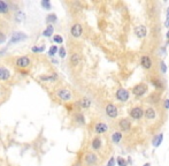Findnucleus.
<instances>
[{
	"mask_svg": "<svg viewBox=\"0 0 169 166\" xmlns=\"http://www.w3.org/2000/svg\"><path fill=\"white\" fill-rule=\"evenodd\" d=\"M144 115H145V118H146L147 120H153V119L155 118L157 113H155V110H154L153 107H148V108H146V110L144 111Z\"/></svg>",
	"mask_w": 169,
	"mask_h": 166,
	"instance_id": "16",
	"label": "nucleus"
},
{
	"mask_svg": "<svg viewBox=\"0 0 169 166\" xmlns=\"http://www.w3.org/2000/svg\"><path fill=\"white\" fill-rule=\"evenodd\" d=\"M143 166H151V163H145Z\"/></svg>",
	"mask_w": 169,
	"mask_h": 166,
	"instance_id": "39",
	"label": "nucleus"
},
{
	"mask_svg": "<svg viewBox=\"0 0 169 166\" xmlns=\"http://www.w3.org/2000/svg\"><path fill=\"white\" fill-rule=\"evenodd\" d=\"M55 96L62 101H69L72 98L71 91L67 88H59L55 90Z\"/></svg>",
	"mask_w": 169,
	"mask_h": 166,
	"instance_id": "1",
	"label": "nucleus"
},
{
	"mask_svg": "<svg viewBox=\"0 0 169 166\" xmlns=\"http://www.w3.org/2000/svg\"><path fill=\"white\" fill-rule=\"evenodd\" d=\"M160 66H161V72L165 74V73L167 72V66H166L165 61H161V63H160Z\"/></svg>",
	"mask_w": 169,
	"mask_h": 166,
	"instance_id": "34",
	"label": "nucleus"
},
{
	"mask_svg": "<svg viewBox=\"0 0 169 166\" xmlns=\"http://www.w3.org/2000/svg\"><path fill=\"white\" fill-rule=\"evenodd\" d=\"M117 165L119 166H128V162H127L124 158L119 157V158H117Z\"/></svg>",
	"mask_w": 169,
	"mask_h": 166,
	"instance_id": "31",
	"label": "nucleus"
},
{
	"mask_svg": "<svg viewBox=\"0 0 169 166\" xmlns=\"http://www.w3.org/2000/svg\"><path fill=\"white\" fill-rule=\"evenodd\" d=\"M129 97H130V92L127 89L121 88V89H119L116 91V98L120 101H127V100L129 99Z\"/></svg>",
	"mask_w": 169,
	"mask_h": 166,
	"instance_id": "7",
	"label": "nucleus"
},
{
	"mask_svg": "<svg viewBox=\"0 0 169 166\" xmlns=\"http://www.w3.org/2000/svg\"><path fill=\"white\" fill-rule=\"evenodd\" d=\"M152 82H153V84H154L155 87H159V88H161V87H162V85H161V83H160V81H155V80H153Z\"/></svg>",
	"mask_w": 169,
	"mask_h": 166,
	"instance_id": "37",
	"label": "nucleus"
},
{
	"mask_svg": "<svg viewBox=\"0 0 169 166\" xmlns=\"http://www.w3.org/2000/svg\"><path fill=\"white\" fill-rule=\"evenodd\" d=\"M66 54H67V52H66V49H65L63 46H61V47L59 49V56H60L61 58H65V57H66Z\"/></svg>",
	"mask_w": 169,
	"mask_h": 166,
	"instance_id": "32",
	"label": "nucleus"
},
{
	"mask_svg": "<svg viewBox=\"0 0 169 166\" xmlns=\"http://www.w3.org/2000/svg\"><path fill=\"white\" fill-rule=\"evenodd\" d=\"M165 27L169 28V7L168 9H167V19H166V22H165Z\"/></svg>",
	"mask_w": 169,
	"mask_h": 166,
	"instance_id": "35",
	"label": "nucleus"
},
{
	"mask_svg": "<svg viewBox=\"0 0 169 166\" xmlns=\"http://www.w3.org/2000/svg\"><path fill=\"white\" fill-rule=\"evenodd\" d=\"M119 127H120V129H121L122 132H129L130 128H131V122H130L129 119H126V118H124V119L120 120Z\"/></svg>",
	"mask_w": 169,
	"mask_h": 166,
	"instance_id": "10",
	"label": "nucleus"
},
{
	"mask_svg": "<svg viewBox=\"0 0 169 166\" xmlns=\"http://www.w3.org/2000/svg\"><path fill=\"white\" fill-rule=\"evenodd\" d=\"M166 37H167V38H169V30L167 31V35H166Z\"/></svg>",
	"mask_w": 169,
	"mask_h": 166,
	"instance_id": "41",
	"label": "nucleus"
},
{
	"mask_svg": "<svg viewBox=\"0 0 169 166\" xmlns=\"http://www.w3.org/2000/svg\"><path fill=\"white\" fill-rule=\"evenodd\" d=\"M24 19H26V14H24L22 10H17L16 14H15V21H17V22H22Z\"/></svg>",
	"mask_w": 169,
	"mask_h": 166,
	"instance_id": "24",
	"label": "nucleus"
},
{
	"mask_svg": "<svg viewBox=\"0 0 169 166\" xmlns=\"http://www.w3.org/2000/svg\"><path fill=\"white\" fill-rule=\"evenodd\" d=\"M97 162H98L97 155H95V153H88V155L85 156V164H86V165L92 166V165H95Z\"/></svg>",
	"mask_w": 169,
	"mask_h": 166,
	"instance_id": "11",
	"label": "nucleus"
},
{
	"mask_svg": "<svg viewBox=\"0 0 169 166\" xmlns=\"http://www.w3.org/2000/svg\"><path fill=\"white\" fill-rule=\"evenodd\" d=\"M31 51L34 52V53H41V52L45 51V45L43 44V45H39V46H34L31 49Z\"/></svg>",
	"mask_w": 169,
	"mask_h": 166,
	"instance_id": "28",
	"label": "nucleus"
},
{
	"mask_svg": "<svg viewBox=\"0 0 169 166\" xmlns=\"http://www.w3.org/2000/svg\"><path fill=\"white\" fill-rule=\"evenodd\" d=\"M78 105L81 106V107H83V108H89L90 106H91V100L89 99V98H82V99L78 100Z\"/></svg>",
	"mask_w": 169,
	"mask_h": 166,
	"instance_id": "20",
	"label": "nucleus"
},
{
	"mask_svg": "<svg viewBox=\"0 0 169 166\" xmlns=\"http://www.w3.org/2000/svg\"><path fill=\"white\" fill-rule=\"evenodd\" d=\"M54 33V27H53V24H48V27L43 31V36H45V37H51L52 35Z\"/></svg>",
	"mask_w": 169,
	"mask_h": 166,
	"instance_id": "22",
	"label": "nucleus"
},
{
	"mask_svg": "<svg viewBox=\"0 0 169 166\" xmlns=\"http://www.w3.org/2000/svg\"><path fill=\"white\" fill-rule=\"evenodd\" d=\"M129 115L135 119V120H138V119H141V117L144 115V111L141 107L139 106H136V107H132L130 111H129Z\"/></svg>",
	"mask_w": 169,
	"mask_h": 166,
	"instance_id": "6",
	"label": "nucleus"
},
{
	"mask_svg": "<svg viewBox=\"0 0 169 166\" xmlns=\"http://www.w3.org/2000/svg\"><path fill=\"white\" fill-rule=\"evenodd\" d=\"M162 140H163V134H159V135H157L154 138H153V147H155V148H159L160 145H161V143H162Z\"/></svg>",
	"mask_w": 169,
	"mask_h": 166,
	"instance_id": "19",
	"label": "nucleus"
},
{
	"mask_svg": "<svg viewBox=\"0 0 169 166\" xmlns=\"http://www.w3.org/2000/svg\"><path fill=\"white\" fill-rule=\"evenodd\" d=\"M9 12V5L0 0V14H7Z\"/></svg>",
	"mask_w": 169,
	"mask_h": 166,
	"instance_id": "21",
	"label": "nucleus"
},
{
	"mask_svg": "<svg viewBox=\"0 0 169 166\" xmlns=\"http://www.w3.org/2000/svg\"><path fill=\"white\" fill-rule=\"evenodd\" d=\"M5 42H6V35L0 30V44H2V43H5Z\"/></svg>",
	"mask_w": 169,
	"mask_h": 166,
	"instance_id": "33",
	"label": "nucleus"
},
{
	"mask_svg": "<svg viewBox=\"0 0 169 166\" xmlns=\"http://www.w3.org/2000/svg\"><path fill=\"white\" fill-rule=\"evenodd\" d=\"M53 40H54L57 44H62V43H63V38H62V36H60V35H54V36H53Z\"/></svg>",
	"mask_w": 169,
	"mask_h": 166,
	"instance_id": "30",
	"label": "nucleus"
},
{
	"mask_svg": "<svg viewBox=\"0 0 169 166\" xmlns=\"http://www.w3.org/2000/svg\"><path fill=\"white\" fill-rule=\"evenodd\" d=\"M75 120H76V122H78L79 125H84V124H85V118H84V115H83L82 113H76Z\"/></svg>",
	"mask_w": 169,
	"mask_h": 166,
	"instance_id": "25",
	"label": "nucleus"
},
{
	"mask_svg": "<svg viewBox=\"0 0 169 166\" xmlns=\"http://www.w3.org/2000/svg\"><path fill=\"white\" fill-rule=\"evenodd\" d=\"M147 92V85L145 83H139L132 88V94L137 97H141Z\"/></svg>",
	"mask_w": 169,
	"mask_h": 166,
	"instance_id": "3",
	"label": "nucleus"
},
{
	"mask_svg": "<svg viewBox=\"0 0 169 166\" xmlns=\"http://www.w3.org/2000/svg\"><path fill=\"white\" fill-rule=\"evenodd\" d=\"M57 52H59L58 46H57V45H52V46L50 47V50H48V56H50V57H54V56L57 54Z\"/></svg>",
	"mask_w": 169,
	"mask_h": 166,
	"instance_id": "26",
	"label": "nucleus"
},
{
	"mask_svg": "<svg viewBox=\"0 0 169 166\" xmlns=\"http://www.w3.org/2000/svg\"><path fill=\"white\" fill-rule=\"evenodd\" d=\"M91 147H92V149H93V150H99V149L101 148V140H100V137L96 136V137L92 140Z\"/></svg>",
	"mask_w": 169,
	"mask_h": 166,
	"instance_id": "17",
	"label": "nucleus"
},
{
	"mask_svg": "<svg viewBox=\"0 0 169 166\" xmlns=\"http://www.w3.org/2000/svg\"><path fill=\"white\" fill-rule=\"evenodd\" d=\"M57 20H58V16L55 14H50L46 17V22L47 23H54V22H57Z\"/></svg>",
	"mask_w": 169,
	"mask_h": 166,
	"instance_id": "27",
	"label": "nucleus"
},
{
	"mask_svg": "<svg viewBox=\"0 0 169 166\" xmlns=\"http://www.w3.org/2000/svg\"><path fill=\"white\" fill-rule=\"evenodd\" d=\"M81 64V54L77 52H74L70 56V65L72 67H77Z\"/></svg>",
	"mask_w": 169,
	"mask_h": 166,
	"instance_id": "12",
	"label": "nucleus"
},
{
	"mask_svg": "<svg viewBox=\"0 0 169 166\" xmlns=\"http://www.w3.org/2000/svg\"><path fill=\"white\" fill-rule=\"evenodd\" d=\"M122 140V133L121 132H115V133L112 135V141L114 143H120Z\"/></svg>",
	"mask_w": 169,
	"mask_h": 166,
	"instance_id": "23",
	"label": "nucleus"
},
{
	"mask_svg": "<svg viewBox=\"0 0 169 166\" xmlns=\"http://www.w3.org/2000/svg\"><path fill=\"white\" fill-rule=\"evenodd\" d=\"M12 77V74L8 68L5 66H0V81H9Z\"/></svg>",
	"mask_w": 169,
	"mask_h": 166,
	"instance_id": "9",
	"label": "nucleus"
},
{
	"mask_svg": "<svg viewBox=\"0 0 169 166\" xmlns=\"http://www.w3.org/2000/svg\"><path fill=\"white\" fill-rule=\"evenodd\" d=\"M70 33H71V36L74 38H79L82 36V33H83V27H82V24H79V23L72 24L71 28H70Z\"/></svg>",
	"mask_w": 169,
	"mask_h": 166,
	"instance_id": "5",
	"label": "nucleus"
},
{
	"mask_svg": "<svg viewBox=\"0 0 169 166\" xmlns=\"http://www.w3.org/2000/svg\"><path fill=\"white\" fill-rule=\"evenodd\" d=\"M105 111H106V114H107L109 118H112V119L116 118V117H117V114H119L117 107H116L114 104H112V103H109V104H107V105H106Z\"/></svg>",
	"mask_w": 169,
	"mask_h": 166,
	"instance_id": "4",
	"label": "nucleus"
},
{
	"mask_svg": "<svg viewBox=\"0 0 169 166\" xmlns=\"http://www.w3.org/2000/svg\"><path fill=\"white\" fill-rule=\"evenodd\" d=\"M140 65L145 69L152 68V60H151V58L148 56H143L141 59H140Z\"/></svg>",
	"mask_w": 169,
	"mask_h": 166,
	"instance_id": "14",
	"label": "nucleus"
},
{
	"mask_svg": "<svg viewBox=\"0 0 169 166\" xmlns=\"http://www.w3.org/2000/svg\"><path fill=\"white\" fill-rule=\"evenodd\" d=\"M57 78H58V75H57L55 73L51 74L50 76H46V75L40 76V81H44V82H53V81H55Z\"/></svg>",
	"mask_w": 169,
	"mask_h": 166,
	"instance_id": "18",
	"label": "nucleus"
},
{
	"mask_svg": "<svg viewBox=\"0 0 169 166\" xmlns=\"http://www.w3.org/2000/svg\"><path fill=\"white\" fill-rule=\"evenodd\" d=\"M24 39H27V35H26L24 33H20V31H17V33H13V36L10 37L9 44L20 43V42H22V40H24Z\"/></svg>",
	"mask_w": 169,
	"mask_h": 166,
	"instance_id": "8",
	"label": "nucleus"
},
{
	"mask_svg": "<svg viewBox=\"0 0 169 166\" xmlns=\"http://www.w3.org/2000/svg\"><path fill=\"white\" fill-rule=\"evenodd\" d=\"M15 65H16L17 68H20V69L29 68L30 65H31V59H30L28 56H22V57H20V58L16 59Z\"/></svg>",
	"mask_w": 169,
	"mask_h": 166,
	"instance_id": "2",
	"label": "nucleus"
},
{
	"mask_svg": "<svg viewBox=\"0 0 169 166\" xmlns=\"http://www.w3.org/2000/svg\"><path fill=\"white\" fill-rule=\"evenodd\" d=\"M40 5H41V6H43L45 9H47V10L52 8V6H51V2H50L48 0H43V1L40 2Z\"/></svg>",
	"mask_w": 169,
	"mask_h": 166,
	"instance_id": "29",
	"label": "nucleus"
},
{
	"mask_svg": "<svg viewBox=\"0 0 169 166\" xmlns=\"http://www.w3.org/2000/svg\"><path fill=\"white\" fill-rule=\"evenodd\" d=\"M108 131V126L105 122H98L95 126V132L97 134H103Z\"/></svg>",
	"mask_w": 169,
	"mask_h": 166,
	"instance_id": "15",
	"label": "nucleus"
},
{
	"mask_svg": "<svg viewBox=\"0 0 169 166\" xmlns=\"http://www.w3.org/2000/svg\"><path fill=\"white\" fill-rule=\"evenodd\" d=\"M146 33H147V29H146L145 26L140 24V26H137L135 28V35L139 38H144L146 36Z\"/></svg>",
	"mask_w": 169,
	"mask_h": 166,
	"instance_id": "13",
	"label": "nucleus"
},
{
	"mask_svg": "<svg viewBox=\"0 0 169 166\" xmlns=\"http://www.w3.org/2000/svg\"><path fill=\"white\" fill-rule=\"evenodd\" d=\"M165 108H166V110H169V99L165 100Z\"/></svg>",
	"mask_w": 169,
	"mask_h": 166,
	"instance_id": "38",
	"label": "nucleus"
},
{
	"mask_svg": "<svg viewBox=\"0 0 169 166\" xmlns=\"http://www.w3.org/2000/svg\"><path fill=\"white\" fill-rule=\"evenodd\" d=\"M74 166H82V165H81V163H76V164H75Z\"/></svg>",
	"mask_w": 169,
	"mask_h": 166,
	"instance_id": "40",
	"label": "nucleus"
},
{
	"mask_svg": "<svg viewBox=\"0 0 169 166\" xmlns=\"http://www.w3.org/2000/svg\"><path fill=\"white\" fill-rule=\"evenodd\" d=\"M115 165V159L112 157L109 160H108V163H107V166H114Z\"/></svg>",
	"mask_w": 169,
	"mask_h": 166,
	"instance_id": "36",
	"label": "nucleus"
}]
</instances>
